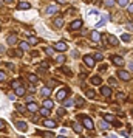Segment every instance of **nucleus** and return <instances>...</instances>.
<instances>
[{"label":"nucleus","mask_w":133,"mask_h":138,"mask_svg":"<svg viewBox=\"0 0 133 138\" xmlns=\"http://www.w3.org/2000/svg\"><path fill=\"white\" fill-rule=\"evenodd\" d=\"M68 48V45L65 44V42H57L56 45H54V50H57V51H65Z\"/></svg>","instance_id":"obj_4"},{"label":"nucleus","mask_w":133,"mask_h":138,"mask_svg":"<svg viewBox=\"0 0 133 138\" xmlns=\"http://www.w3.org/2000/svg\"><path fill=\"white\" fill-rule=\"evenodd\" d=\"M11 87H13V89L20 87V81H13V82H11Z\"/></svg>","instance_id":"obj_29"},{"label":"nucleus","mask_w":133,"mask_h":138,"mask_svg":"<svg viewBox=\"0 0 133 138\" xmlns=\"http://www.w3.org/2000/svg\"><path fill=\"white\" fill-rule=\"evenodd\" d=\"M129 13H130V14L133 13V6H132V5H129Z\"/></svg>","instance_id":"obj_43"},{"label":"nucleus","mask_w":133,"mask_h":138,"mask_svg":"<svg viewBox=\"0 0 133 138\" xmlns=\"http://www.w3.org/2000/svg\"><path fill=\"white\" fill-rule=\"evenodd\" d=\"M14 126H16L17 129H20V130H25L26 129V123H23V121H16Z\"/></svg>","instance_id":"obj_11"},{"label":"nucleus","mask_w":133,"mask_h":138,"mask_svg":"<svg viewBox=\"0 0 133 138\" xmlns=\"http://www.w3.org/2000/svg\"><path fill=\"white\" fill-rule=\"evenodd\" d=\"M84 62H85V65L87 67H95V59H93V57H91V56H84Z\"/></svg>","instance_id":"obj_3"},{"label":"nucleus","mask_w":133,"mask_h":138,"mask_svg":"<svg viewBox=\"0 0 133 138\" xmlns=\"http://www.w3.org/2000/svg\"><path fill=\"white\" fill-rule=\"evenodd\" d=\"M54 26L56 28H62L63 26V17H56L54 19Z\"/></svg>","instance_id":"obj_8"},{"label":"nucleus","mask_w":133,"mask_h":138,"mask_svg":"<svg viewBox=\"0 0 133 138\" xmlns=\"http://www.w3.org/2000/svg\"><path fill=\"white\" fill-rule=\"evenodd\" d=\"M57 5H50V6L47 8V14H56L57 13Z\"/></svg>","instance_id":"obj_7"},{"label":"nucleus","mask_w":133,"mask_h":138,"mask_svg":"<svg viewBox=\"0 0 133 138\" xmlns=\"http://www.w3.org/2000/svg\"><path fill=\"white\" fill-rule=\"evenodd\" d=\"M0 81H5V73L0 70Z\"/></svg>","instance_id":"obj_40"},{"label":"nucleus","mask_w":133,"mask_h":138,"mask_svg":"<svg viewBox=\"0 0 133 138\" xmlns=\"http://www.w3.org/2000/svg\"><path fill=\"white\" fill-rule=\"evenodd\" d=\"M59 138H65V137H63V135H60V137H59Z\"/></svg>","instance_id":"obj_47"},{"label":"nucleus","mask_w":133,"mask_h":138,"mask_svg":"<svg viewBox=\"0 0 133 138\" xmlns=\"http://www.w3.org/2000/svg\"><path fill=\"white\" fill-rule=\"evenodd\" d=\"M50 93H51L50 87H43L42 90H40V95H42V96H50Z\"/></svg>","instance_id":"obj_18"},{"label":"nucleus","mask_w":133,"mask_h":138,"mask_svg":"<svg viewBox=\"0 0 133 138\" xmlns=\"http://www.w3.org/2000/svg\"><path fill=\"white\" fill-rule=\"evenodd\" d=\"M3 127H5V123L2 121V119H0V129H3Z\"/></svg>","instance_id":"obj_44"},{"label":"nucleus","mask_w":133,"mask_h":138,"mask_svg":"<svg viewBox=\"0 0 133 138\" xmlns=\"http://www.w3.org/2000/svg\"><path fill=\"white\" fill-rule=\"evenodd\" d=\"M20 48L22 50H28V48H30V44H28V42H20Z\"/></svg>","instance_id":"obj_27"},{"label":"nucleus","mask_w":133,"mask_h":138,"mask_svg":"<svg viewBox=\"0 0 133 138\" xmlns=\"http://www.w3.org/2000/svg\"><path fill=\"white\" fill-rule=\"evenodd\" d=\"M67 93H68V92H67L65 89L59 90V92H57V99H59V101H63V99L67 98Z\"/></svg>","instance_id":"obj_6"},{"label":"nucleus","mask_w":133,"mask_h":138,"mask_svg":"<svg viewBox=\"0 0 133 138\" xmlns=\"http://www.w3.org/2000/svg\"><path fill=\"white\" fill-rule=\"evenodd\" d=\"M56 61H57V62H59V64H62V62H63V61H65V57H63V56L60 54V56H57V57H56Z\"/></svg>","instance_id":"obj_35"},{"label":"nucleus","mask_w":133,"mask_h":138,"mask_svg":"<svg viewBox=\"0 0 133 138\" xmlns=\"http://www.w3.org/2000/svg\"><path fill=\"white\" fill-rule=\"evenodd\" d=\"M0 31H2V28H0Z\"/></svg>","instance_id":"obj_48"},{"label":"nucleus","mask_w":133,"mask_h":138,"mask_svg":"<svg viewBox=\"0 0 133 138\" xmlns=\"http://www.w3.org/2000/svg\"><path fill=\"white\" fill-rule=\"evenodd\" d=\"M57 3H65V0H56Z\"/></svg>","instance_id":"obj_45"},{"label":"nucleus","mask_w":133,"mask_h":138,"mask_svg":"<svg viewBox=\"0 0 133 138\" xmlns=\"http://www.w3.org/2000/svg\"><path fill=\"white\" fill-rule=\"evenodd\" d=\"M93 59H95V61H102V59H104V56H102L101 53H96V54H95V57H93Z\"/></svg>","instance_id":"obj_30"},{"label":"nucleus","mask_w":133,"mask_h":138,"mask_svg":"<svg viewBox=\"0 0 133 138\" xmlns=\"http://www.w3.org/2000/svg\"><path fill=\"white\" fill-rule=\"evenodd\" d=\"M71 106H73V101L71 99H67L65 101V107H71Z\"/></svg>","instance_id":"obj_39"},{"label":"nucleus","mask_w":133,"mask_h":138,"mask_svg":"<svg viewBox=\"0 0 133 138\" xmlns=\"http://www.w3.org/2000/svg\"><path fill=\"white\" fill-rule=\"evenodd\" d=\"M28 79H30V81H31L33 84H36V82L39 81V78L36 76V74H28Z\"/></svg>","instance_id":"obj_22"},{"label":"nucleus","mask_w":133,"mask_h":138,"mask_svg":"<svg viewBox=\"0 0 133 138\" xmlns=\"http://www.w3.org/2000/svg\"><path fill=\"white\" fill-rule=\"evenodd\" d=\"M17 42V36H16V34H11V36L8 37V44L9 45H14Z\"/></svg>","instance_id":"obj_17"},{"label":"nucleus","mask_w":133,"mask_h":138,"mask_svg":"<svg viewBox=\"0 0 133 138\" xmlns=\"http://www.w3.org/2000/svg\"><path fill=\"white\" fill-rule=\"evenodd\" d=\"M76 104H77V106H84V99H82V98H77V99H76Z\"/></svg>","instance_id":"obj_38"},{"label":"nucleus","mask_w":133,"mask_h":138,"mask_svg":"<svg viewBox=\"0 0 133 138\" xmlns=\"http://www.w3.org/2000/svg\"><path fill=\"white\" fill-rule=\"evenodd\" d=\"M108 127V123L104 121V119H101V129H107Z\"/></svg>","instance_id":"obj_32"},{"label":"nucleus","mask_w":133,"mask_h":138,"mask_svg":"<svg viewBox=\"0 0 133 138\" xmlns=\"http://www.w3.org/2000/svg\"><path fill=\"white\" fill-rule=\"evenodd\" d=\"M16 107H17V110H19L20 113H25V107H23V106H20V104H17Z\"/></svg>","instance_id":"obj_33"},{"label":"nucleus","mask_w":133,"mask_h":138,"mask_svg":"<svg viewBox=\"0 0 133 138\" xmlns=\"http://www.w3.org/2000/svg\"><path fill=\"white\" fill-rule=\"evenodd\" d=\"M105 5H107V6H113V5H114V0H105Z\"/></svg>","instance_id":"obj_36"},{"label":"nucleus","mask_w":133,"mask_h":138,"mask_svg":"<svg viewBox=\"0 0 133 138\" xmlns=\"http://www.w3.org/2000/svg\"><path fill=\"white\" fill-rule=\"evenodd\" d=\"M80 26H82V20H74L70 28H71V30H79Z\"/></svg>","instance_id":"obj_10"},{"label":"nucleus","mask_w":133,"mask_h":138,"mask_svg":"<svg viewBox=\"0 0 133 138\" xmlns=\"http://www.w3.org/2000/svg\"><path fill=\"white\" fill-rule=\"evenodd\" d=\"M112 61H113V64L118 65V67H122V65H124V59H122L121 56H113Z\"/></svg>","instance_id":"obj_2"},{"label":"nucleus","mask_w":133,"mask_h":138,"mask_svg":"<svg viewBox=\"0 0 133 138\" xmlns=\"http://www.w3.org/2000/svg\"><path fill=\"white\" fill-rule=\"evenodd\" d=\"M99 39H101V34H99V33H97V31H91V41L97 42Z\"/></svg>","instance_id":"obj_14"},{"label":"nucleus","mask_w":133,"mask_h":138,"mask_svg":"<svg viewBox=\"0 0 133 138\" xmlns=\"http://www.w3.org/2000/svg\"><path fill=\"white\" fill-rule=\"evenodd\" d=\"M63 112H65L63 109H59V110H57V113H59V115H63Z\"/></svg>","instance_id":"obj_42"},{"label":"nucleus","mask_w":133,"mask_h":138,"mask_svg":"<svg viewBox=\"0 0 133 138\" xmlns=\"http://www.w3.org/2000/svg\"><path fill=\"white\" fill-rule=\"evenodd\" d=\"M101 95L108 98L110 95H112V89H110V87H101Z\"/></svg>","instance_id":"obj_9"},{"label":"nucleus","mask_w":133,"mask_h":138,"mask_svg":"<svg viewBox=\"0 0 133 138\" xmlns=\"http://www.w3.org/2000/svg\"><path fill=\"white\" fill-rule=\"evenodd\" d=\"M118 3L121 6H127V5H129V0H118Z\"/></svg>","instance_id":"obj_31"},{"label":"nucleus","mask_w":133,"mask_h":138,"mask_svg":"<svg viewBox=\"0 0 133 138\" xmlns=\"http://www.w3.org/2000/svg\"><path fill=\"white\" fill-rule=\"evenodd\" d=\"M45 51H47L48 56H53V54H54V50H53V48H45Z\"/></svg>","instance_id":"obj_34"},{"label":"nucleus","mask_w":133,"mask_h":138,"mask_svg":"<svg viewBox=\"0 0 133 138\" xmlns=\"http://www.w3.org/2000/svg\"><path fill=\"white\" fill-rule=\"evenodd\" d=\"M121 39H122L124 42H130L132 41V36H130V34H122V37H121Z\"/></svg>","instance_id":"obj_26"},{"label":"nucleus","mask_w":133,"mask_h":138,"mask_svg":"<svg viewBox=\"0 0 133 138\" xmlns=\"http://www.w3.org/2000/svg\"><path fill=\"white\" fill-rule=\"evenodd\" d=\"M80 118H82V123H84V126H85V127L87 129H93V121H91V118H88V116H80Z\"/></svg>","instance_id":"obj_1"},{"label":"nucleus","mask_w":133,"mask_h":138,"mask_svg":"<svg viewBox=\"0 0 133 138\" xmlns=\"http://www.w3.org/2000/svg\"><path fill=\"white\" fill-rule=\"evenodd\" d=\"M40 115H43V116H48V115H50V109L42 107V109H40Z\"/></svg>","instance_id":"obj_24"},{"label":"nucleus","mask_w":133,"mask_h":138,"mask_svg":"<svg viewBox=\"0 0 133 138\" xmlns=\"http://www.w3.org/2000/svg\"><path fill=\"white\" fill-rule=\"evenodd\" d=\"M73 129H74V132H77V134H79L80 130H82V129H80V126H79L77 123H73Z\"/></svg>","instance_id":"obj_28"},{"label":"nucleus","mask_w":133,"mask_h":138,"mask_svg":"<svg viewBox=\"0 0 133 138\" xmlns=\"http://www.w3.org/2000/svg\"><path fill=\"white\" fill-rule=\"evenodd\" d=\"M37 104H36V102H30V104H28V110H30V112H37Z\"/></svg>","instance_id":"obj_15"},{"label":"nucleus","mask_w":133,"mask_h":138,"mask_svg":"<svg viewBox=\"0 0 133 138\" xmlns=\"http://www.w3.org/2000/svg\"><path fill=\"white\" fill-rule=\"evenodd\" d=\"M108 41L112 45H118V37H114V36H108Z\"/></svg>","instance_id":"obj_23"},{"label":"nucleus","mask_w":133,"mask_h":138,"mask_svg":"<svg viewBox=\"0 0 133 138\" xmlns=\"http://www.w3.org/2000/svg\"><path fill=\"white\" fill-rule=\"evenodd\" d=\"M102 119H104V121H107V123H113L114 121V116H113V115H110V113H105L102 116Z\"/></svg>","instance_id":"obj_12"},{"label":"nucleus","mask_w":133,"mask_h":138,"mask_svg":"<svg viewBox=\"0 0 133 138\" xmlns=\"http://www.w3.org/2000/svg\"><path fill=\"white\" fill-rule=\"evenodd\" d=\"M102 81H101V78L99 76H93V78H91V84H93V85H99Z\"/></svg>","instance_id":"obj_20"},{"label":"nucleus","mask_w":133,"mask_h":138,"mask_svg":"<svg viewBox=\"0 0 133 138\" xmlns=\"http://www.w3.org/2000/svg\"><path fill=\"white\" fill-rule=\"evenodd\" d=\"M28 44H30V45L39 44V39H37V37H30V39H28Z\"/></svg>","instance_id":"obj_25"},{"label":"nucleus","mask_w":133,"mask_h":138,"mask_svg":"<svg viewBox=\"0 0 133 138\" xmlns=\"http://www.w3.org/2000/svg\"><path fill=\"white\" fill-rule=\"evenodd\" d=\"M118 76L122 79V81H129V79H130V74L127 71H124V70H118Z\"/></svg>","instance_id":"obj_5"},{"label":"nucleus","mask_w":133,"mask_h":138,"mask_svg":"<svg viewBox=\"0 0 133 138\" xmlns=\"http://www.w3.org/2000/svg\"><path fill=\"white\" fill-rule=\"evenodd\" d=\"M5 2H6V3H9V2H13V0H5Z\"/></svg>","instance_id":"obj_46"},{"label":"nucleus","mask_w":133,"mask_h":138,"mask_svg":"<svg viewBox=\"0 0 133 138\" xmlns=\"http://www.w3.org/2000/svg\"><path fill=\"white\" fill-rule=\"evenodd\" d=\"M43 107H45V109H51V107H54V102L50 101V99H45V101H43Z\"/></svg>","instance_id":"obj_16"},{"label":"nucleus","mask_w":133,"mask_h":138,"mask_svg":"<svg viewBox=\"0 0 133 138\" xmlns=\"http://www.w3.org/2000/svg\"><path fill=\"white\" fill-rule=\"evenodd\" d=\"M43 124L47 126V127H56V121H53V119H43Z\"/></svg>","instance_id":"obj_13"},{"label":"nucleus","mask_w":133,"mask_h":138,"mask_svg":"<svg viewBox=\"0 0 133 138\" xmlns=\"http://www.w3.org/2000/svg\"><path fill=\"white\" fill-rule=\"evenodd\" d=\"M40 65H42V67H48V62H47V61H43V62H42V64H40Z\"/></svg>","instance_id":"obj_41"},{"label":"nucleus","mask_w":133,"mask_h":138,"mask_svg":"<svg viewBox=\"0 0 133 138\" xmlns=\"http://www.w3.org/2000/svg\"><path fill=\"white\" fill-rule=\"evenodd\" d=\"M19 9H28V8H31L30 6V3H26V2H22V3H19V6H17Z\"/></svg>","instance_id":"obj_21"},{"label":"nucleus","mask_w":133,"mask_h":138,"mask_svg":"<svg viewBox=\"0 0 133 138\" xmlns=\"http://www.w3.org/2000/svg\"><path fill=\"white\" fill-rule=\"evenodd\" d=\"M87 96H88V98H95V92L93 90H88V92H87Z\"/></svg>","instance_id":"obj_37"},{"label":"nucleus","mask_w":133,"mask_h":138,"mask_svg":"<svg viewBox=\"0 0 133 138\" xmlns=\"http://www.w3.org/2000/svg\"><path fill=\"white\" fill-rule=\"evenodd\" d=\"M25 95V89L23 87H17L16 89V96H23Z\"/></svg>","instance_id":"obj_19"}]
</instances>
